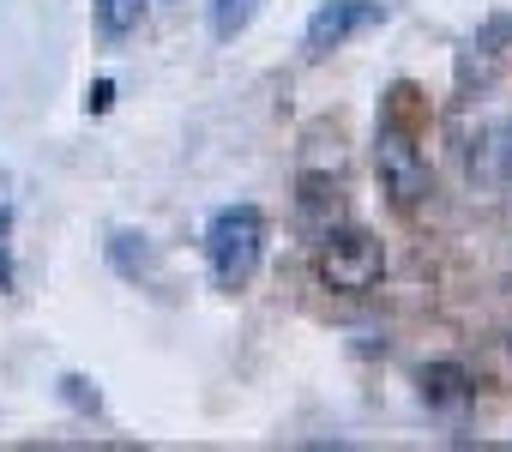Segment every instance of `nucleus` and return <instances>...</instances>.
<instances>
[{
  "instance_id": "f257e3e1",
  "label": "nucleus",
  "mask_w": 512,
  "mask_h": 452,
  "mask_svg": "<svg viewBox=\"0 0 512 452\" xmlns=\"http://www.w3.org/2000/svg\"><path fill=\"white\" fill-rule=\"evenodd\" d=\"M266 260V217L260 205H223L205 223V266L217 278V290H247L260 278Z\"/></svg>"
},
{
  "instance_id": "f03ea898",
  "label": "nucleus",
  "mask_w": 512,
  "mask_h": 452,
  "mask_svg": "<svg viewBox=\"0 0 512 452\" xmlns=\"http://www.w3.org/2000/svg\"><path fill=\"white\" fill-rule=\"evenodd\" d=\"M314 272H320L326 290L362 296V290L380 284L386 248H380L368 230H356V223H326V230H320V248H314Z\"/></svg>"
},
{
  "instance_id": "7ed1b4c3",
  "label": "nucleus",
  "mask_w": 512,
  "mask_h": 452,
  "mask_svg": "<svg viewBox=\"0 0 512 452\" xmlns=\"http://www.w3.org/2000/svg\"><path fill=\"white\" fill-rule=\"evenodd\" d=\"M374 175H380L386 205L404 211V217L428 199V157H422L416 133H410L398 115H386V121L374 127Z\"/></svg>"
},
{
  "instance_id": "20e7f679",
  "label": "nucleus",
  "mask_w": 512,
  "mask_h": 452,
  "mask_svg": "<svg viewBox=\"0 0 512 452\" xmlns=\"http://www.w3.org/2000/svg\"><path fill=\"white\" fill-rule=\"evenodd\" d=\"M380 19H386L380 0H326V7L308 19V55H332V49H344L356 31H368Z\"/></svg>"
},
{
  "instance_id": "39448f33",
  "label": "nucleus",
  "mask_w": 512,
  "mask_h": 452,
  "mask_svg": "<svg viewBox=\"0 0 512 452\" xmlns=\"http://www.w3.org/2000/svg\"><path fill=\"white\" fill-rule=\"evenodd\" d=\"M416 386H422L428 410H458V404L476 392V380H470V368H464V362H422Z\"/></svg>"
},
{
  "instance_id": "423d86ee",
  "label": "nucleus",
  "mask_w": 512,
  "mask_h": 452,
  "mask_svg": "<svg viewBox=\"0 0 512 452\" xmlns=\"http://www.w3.org/2000/svg\"><path fill=\"white\" fill-rule=\"evenodd\" d=\"M260 13V0H211V31L229 43V37H241L247 31V19Z\"/></svg>"
},
{
  "instance_id": "0eeeda50",
  "label": "nucleus",
  "mask_w": 512,
  "mask_h": 452,
  "mask_svg": "<svg viewBox=\"0 0 512 452\" xmlns=\"http://www.w3.org/2000/svg\"><path fill=\"white\" fill-rule=\"evenodd\" d=\"M97 19L109 37H127L139 19H145V0H97Z\"/></svg>"
},
{
  "instance_id": "6e6552de",
  "label": "nucleus",
  "mask_w": 512,
  "mask_h": 452,
  "mask_svg": "<svg viewBox=\"0 0 512 452\" xmlns=\"http://www.w3.org/2000/svg\"><path fill=\"white\" fill-rule=\"evenodd\" d=\"M0 290H13V217L0 211Z\"/></svg>"
},
{
  "instance_id": "1a4fd4ad",
  "label": "nucleus",
  "mask_w": 512,
  "mask_h": 452,
  "mask_svg": "<svg viewBox=\"0 0 512 452\" xmlns=\"http://www.w3.org/2000/svg\"><path fill=\"white\" fill-rule=\"evenodd\" d=\"M109 103H115V85H109V79H97V85L85 91V109H91V115H103Z\"/></svg>"
},
{
  "instance_id": "9d476101",
  "label": "nucleus",
  "mask_w": 512,
  "mask_h": 452,
  "mask_svg": "<svg viewBox=\"0 0 512 452\" xmlns=\"http://www.w3.org/2000/svg\"><path fill=\"white\" fill-rule=\"evenodd\" d=\"M67 386V398L79 404V410H97V392H85V380H61Z\"/></svg>"
},
{
  "instance_id": "9b49d317",
  "label": "nucleus",
  "mask_w": 512,
  "mask_h": 452,
  "mask_svg": "<svg viewBox=\"0 0 512 452\" xmlns=\"http://www.w3.org/2000/svg\"><path fill=\"white\" fill-rule=\"evenodd\" d=\"M506 163H512V145H506Z\"/></svg>"
}]
</instances>
